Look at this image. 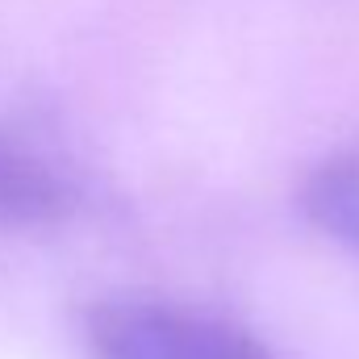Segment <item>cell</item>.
<instances>
[{"label":"cell","instance_id":"1","mask_svg":"<svg viewBox=\"0 0 359 359\" xmlns=\"http://www.w3.org/2000/svg\"><path fill=\"white\" fill-rule=\"evenodd\" d=\"M92 359H280L259 334L226 313L168 301L113 297L88 313Z\"/></svg>","mask_w":359,"mask_h":359},{"label":"cell","instance_id":"2","mask_svg":"<svg viewBox=\"0 0 359 359\" xmlns=\"http://www.w3.org/2000/svg\"><path fill=\"white\" fill-rule=\"evenodd\" d=\"M76 209V184L42 151L0 130V226H50Z\"/></svg>","mask_w":359,"mask_h":359},{"label":"cell","instance_id":"3","mask_svg":"<svg viewBox=\"0 0 359 359\" xmlns=\"http://www.w3.org/2000/svg\"><path fill=\"white\" fill-rule=\"evenodd\" d=\"M305 217L334 243L359 251V142L326 155L301 188Z\"/></svg>","mask_w":359,"mask_h":359}]
</instances>
